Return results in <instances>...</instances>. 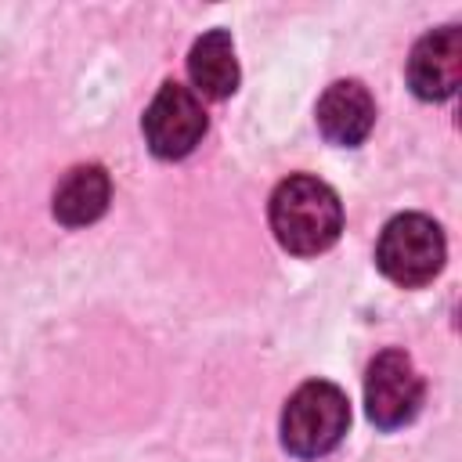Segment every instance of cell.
I'll return each mask as SVG.
<instances>
[{
    "label": "cell",
    "mask_w": 462,
    "mask_h": 462,
    "mask_svg": "<svg viewBox=\"0 0 462 462\" xmlns=\"http://www.w3.org/2000/svg\"><path fill=\"white\" fill-rule=\"evenodd\" d=\"M271 231L282 249L292 256H318L325 253L343 231V206L339 195L307 173L282 180L271 195Z\"/></svg>",
    "instance_id": "6da1fadb"
},
{
    "label": "cell",
    "mask_w": 462,
    "mask_h": 462,
    "mask_svg": "<svg viewBox=\"0 0 462 462\" xmlns=\"http://www.w3.org/2000/svg\"><path fill=\"white\" fill-rule=\"evenodd\" d=\"M444 253L448 245L437 220L422 213H401L383 227L375 245V263L390 282L404 289H419L440 274Z\"/></svg>",
    "instance_id": "3957f363"
},
{
    "label": "cell",
    "mask_w": 462,
    "mask_h": 462,
    "mask_svg": "<svg viewBox=\"0 0 462 462\" xmlns=\"http://www.w3.org/2000/svg\"><path fill=\"white\" fill-rule=\"evenodd\" d=\"M108 195H112V184L101 166H94V162L76 166L61 177V184L54 191V217L65 227H87L108 209Z\"/></svg>",
    "instance_id": "ba28073f"
},
{
    "label": "cell",
    "mask_w": 462,
    "mask_h": 462,
    "mask_svg": "<svg viewBox=\"0 0 462 462\" xmlns=\"http://www.w3.org/2000/svg\"><path fill=\"white\" fill-rule=\"evenodd\" d=\"M375 123V101L357 79H339L332 83L321 101H318V130L343 148H354L368 137Z\"/></svg>",
    "instance_id": "52a82bcc"
},
{
    "label": "cell",
    "mask_w": 462,
    "mask_h": 462,
    "mask_svg": "<svg viewBox=\"0 0 462 462\" xmlns=\"http://www.w3.org/2000/svg\"><path fill=\"white\" fill-rule=\"evenodd\" d=\"M206 134V108L202 101L180 87L162 83L144 112V141L159 159H184Z\"/></svg>",
    "instance_id": "5b68a950"
},
{
    "label": "cell",
    "mask_w": 462,
    "mask_h": 462,
    "mask_svg": "<svg viewBox=\"0 0 462 462\" xmlns=\"http://www.w3.org/2000/svg\"><path fill=\"white\" fill-rule=\"evenodd\" d=\"M422 375L404 350H383L365 375V411L379 430H397L415 419L422 404Z\"/></svg>",
    "instance_id": "277c9868"
},
{
    "label": "cell",
    "mask_w": 462,
    "mask_h": 462,
    "mask_svg": "<svg viewBox=\"0 0 462 462\" xmlns=\"http://www.w3.org/2000/svg\"><path fill=\"white\" fill-rule=\"evenodd\" d=\"M462 83V32L458 25H440L426 32L408 58V87L422 101H444Z\"/></svg>",
    "instance_id": "8992f818"
},
{
    "label": "cell",
    "mask_w": 462,
    "mask_h": 462,
    "mask_svg": "<svg viewBox=\"0 0 462 462\" xmlns=\"http://www.w3.org/2000/svg\"><path fill=\"white\" fill-rule=\"evenodd\" d=\"M346 426H350L346 393L336 383L310 379L285 401L282 444L296 458H321L343 440Z\"/></svg>",
    "instance_id": "7a4b0ae2"
},
{
    "label": "cell",
    "mask_w": 462,
    "mask_h": 462,
    "mask_svg": "<svg viewBox=\"0 0 462 462\" xmlns=\"http://www.w3.org/2000/svg\"><path fill=\"white\" fill-rule=\"evenodd\" d=\"M188 76L206 97H227L238 90V61L227 29H209L188 54Z\"/></svg>",
    "instance_id": "9c48e42d"
}]
</instances>
